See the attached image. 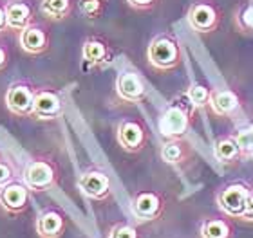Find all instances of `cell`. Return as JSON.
<instances>
[{
	"mask_svg": "<svg viewBox=\"0 0 253 238\" xmlns=\"http://www.w3.org/2000/svg\"><path fill=\"white\" fill-rule=\"evenodd\" d=\"M159 130L165 137H179L188 130V114L181 106H170L165 112L161 121H159Z\"/></svg>",
	"mask_w": 253,
	"mask_h": 238,
	"instance_id": "6",
	"label": "cell"
},
{
	"mask_svg": "<svg viewBox=\"0 0 253 238\" xmlns=\"http://www.w3.org/2000/svg\"><path fill=\"white\" fill-rule=\"evenodd\" d=\"M4 65H5V53L2 51V49H0V69H2Z\"/></svg>",
	"mask_w": 253,
	"mask_h": 238,
	"instance_id": "30",
	"label": "cell"
},
{
	"mask_svg": "<svg viewBox=\"0 0 253 238\" xmlns=\"http://www.w3.org/2000/svg\"><path fill=\"white\" fill-rule=\"evenodd\" d=\"M250 190L244 184H232L217 195V204L221 207L226 217L241 218L243 217L244 206L248 201Z\"/></svg>",
	"mask_w": 253,
	"mask_h": 238,
	"instance_id": "1",
	"label": "cell"
},
{
	"mask_svg": "<svg viewBox=\"0 0 253 238\" xmlns=\"http://www.w3.org/2000/svg\"><path fill=\"white\" fill-rule=\"evenodd\" d=\"M105 45L101 42H94V40H90V42L85 43L84 47V58L87 60V62H90V64H100V62H103V58H105Z\"/></svg>",
	"mask_w": 253,
	"mask_h": 238,
	"instance_id": "19",
	"label": "cell"
},
{
	"mask_svg": "<svg viewBox=\"0 0 253 238\" xmlns=\"http://www.w3.org/2000/svg\"><path fill=\"white\" fill-rule=\"evenodd\" d=\"M243 154L235 139H221L215 146V157L221 163H233L237 161L239 155Z\"/></svg>",
	"mask_w": 253,
	"mask_h": 238,
	"instance_id": "18",
	"label": "cell"
},
{
	"mask_svg": "<svg viewBox=\"0 0 253 238\" xmlns=\"http://www.w3.org/2000/svg\"><path fill=\"white\" fill-rule=\"evenodd\" d=\"M35 92H33L27 85H13L9 90H7V96H5V103L9 106L11 112L15 114H20V116H27V114H33V103H35Z\"/></svg>",
	"mask_w": 253,
	"mask_h": 238,
	"instance_id": "7",
	"label": "cell"
},
{
	"mask_svg": "<svg viewBox=\"0 0 253 238\" xmlns=\"http://www.w3.org/2000/svg\"><path fill=\"white\" fill-rule=\"evenodd\" d=\"M148 60L158 69H170L179 62V49L169 38H159L148 49Z\"/></svg>",
	"mask_w": 253,
	"mask_h": 238,
	"instance_id": "4",
	"label": "cell"
},
{
	"mask_svg": "<svg viewBox=\"0 0 253 238\" xmlns=\"http://www.w3.org/2000/svg\"><path fill=\"white\" fill-rule=\"evenodd\" d=\"M210 90L203 87V85H194L188 90V100L194 106H205L210 101Z\"/></svg>",
	"mask_w": 253,
	"mask_h": 238,
	"instance_id": "20",
	"label": "cell"
},
{
	"mask_svg": "<svg viewBox=\"0 0 253 238\" xmlns=\"http://www.w3.org/2000/svg\"><path fill=\"white\" fill-rule=\"evenodd\" d=\"M65 231V218L56 209L43 211L37 220V233L40 238H60Z\"/></svg>",
	"mask_w": 253,
	"mask_h": 238,
	"instance_id": "8",
	"label": "cell"
},
{
	"mask_svg": "<svg viewBox=\"0 0 253 238\" xmlns=\"http://www.w3.org/2000/svg\"><path fill=\"white\" fill-rule=\"evenodd\" d=\"M29 202V188L20 182H9L0 190V204L11 215H18L27 207Z\"/></svg>",
	"mask_w": 253,
	"mask_h": 238,
	"instance_id": "5",
	"label": "cell"
},
{
	"mask_svg": "<svg viewBox=\"0 0 253 238\" xmlns=\"http://www.w3.org/2000/svg\"><path fill=\"white\" fill-rule=\"evenodd\" d=\"M82 7H84V11L87 15H94V13L100 11V2L98 0H84Z\"/></svg>",
	"mask_w": 253,
	"mask_h": 238,
	"instance_id": "27",
	"label": "cell"
},
{
	"mask_svg": "<svg viewBox=\"0 0 253 238\" xmlns=\"http://www.w3.org/2000/svg\"><path fill=\"white\" fill-rule=\"evenodd\" d=\"M163 201L154 191H141L132 201V213L139 222H152L158 220L163 213Z\"/></svg>",
	"mask_w": 253,
	"mask_h": 238,
	"instance_id": "2",
	"label": "cell"
},
{
	"mask_svg": "<svg viewBox=\"0 0 253 238\" xmlns=\"http://www.w3.org/2000/svg\"><path fill=\"white\" fill-rule=\"evenodd\" d=\"M244 220H252L253 222V191L250 190V195H248V201H246V206H244V211H243V217Z\"/></svg>",
	"mask_w": 253,
	"mask_h": 238,
	"instance_id": "26",
	"label": "cell"
},
{
	"mask_svg": "<svg viewBox=\"0 0 253 238\" xmlns=\"http://www.w3.org/2000/svg\"><path fill=\"white\" fill-rule=\"evenodd\" d=\"M22 47L29 51V53H40L45 49V43H47V38L43 34V31L37 29V27H27L26 31L22 33L20 36Z\"/></svg>",
	"mask_w": 253,
	"mask_h": 238,
	"instance_id": "16",
	"label": "cell"
},
{
	"mask_svg": "<svg viewBox=\"0 0 253 238\" xmlns=\"http://www.w3.org/2000/svg\"><path fill=\"white\" fill-rule=\"evenodd\" d=\"M203 238H233L232 226L224 218H208L201 226Z\"/></svg>",
	"mask_w": 253,
	"mask_h": 238,
	"instance_id": "14",
	"label": "cell"
},
{
	"mask_svg": "<svg viewBox=\"0 0 253 238\" xmlns=\"http://www.w3.org/2000/svg\"><path fill=\"white\" fill-rule=\"evenodd\" d=\"M116 89L125 101H139L145 94V85L134 72H123L116 81Z\"/></svg>",
	"mask_w": 253,
	"mask_h": 238,
	"instance_id": "12",
	"label": "cell"
},
{
	"mask_svg": "<svg viewBox=\"0 0 253 238\" xmlns=\"http://www.w3.org/2000/svg\"><path fill=\"white\" fill-rule=\"evenodd\" d=\"M161 157H163L165 163L175 164L179 163L181 157H183V150H181V144L177 143H167L161 148Z\"/></svg>",
	"mask_w": 253,
	"mask_h": 238,
	"instance_id": "21",
	"label": "cell"
},
{
	"mask_svg": "<svg viewBox=\"0 0 253 238\" xmlns=\"http://www.w3.org/2000/svg\"><path fill=\"white\" fill-rule=\"evenodd\" d=\"M80 188L87 197L94 199V201H101L109 195L111 182H109V177L101 171H87L80 179Z\"/></svg>",
	"mask_w": 253,
	"mask_h": 238,
	"instance_id": "10",
	"label": "cell"
},
{
	"mask_svg": "<svg viewBox=\"0 0 253 238\" xmlns=\"http://www.w3.org/2000/svg\"><path fill=\"white\" fill-rule=\"evenodd\" d=\"M69 7V0H43L42 9L51 16L63 15Z\"/></svg>",
	"mask_w": 253,
	"mask_h": 238,
	"instance_id": "23",
	"label": "cell"
},
{
	"mask_svg": "<svg viewBox=\"0 0 253 238\" xmlns=\"http://www.w3.org/2000/svg\"><path fill=\"white\" fill-rule=\"evenodd\" d=\"M215 11L211 9L210 5L206 4H197L190 9V24L197 29V31H210L211 27L215 26Z\"/></svg>",
	"mask_w": 253,
	"mask_h": 238,
	"instance_id": "13",
	"label": "cell"
},
{
	"mask_svg": "<svg viewBox=\"0 0 253 238\" xmlns=\"http://www.w3.org/2000/svg\"><path fill=\"white\" fill-rule=\"evenodd\" d=\"M118 141L125 150L136 152L145 144V130L136 121H123L118 130Z\"/></svg>",
	"mask_w": 253,
	"mask_h": 238,
	"instance_id": "11",
	"label": "cell"
},
{
	"mask_svg": "<svg viewBox=\"0 0 253 238\" xmlns=\"http://www.w3.org/2000/svg\"><path fill=\"white\" fill-rule=\"evenodd\" d=\"M130 2L134 5H147V4H150L152 0H130Z\"/></svg>",
	"mask_w": 253,
	"mask_h": 238,
	"instance_id": "29",
	"label": "cell"
},
{
	"mask_svg": "<svg viewBox=\"0 0 253 238\" xmlns=\"http://www.w3.org/2000/svg\"><path fill=\"white\" fill-rule=\"evenodd\" d=\"M210 105L217 114H230L239 105V98L232 90H219L210 96Z\"/></svg>",
	"mask_w": 253,
	"mask_h": 238,
	"instance_id": "15",
	"label": "cell"
},
{
	"mask_svg": "<svg viewBox=\"0 0 253 238\" xmlns=\"http://www.w3.org/2000/svg\"><path fill=\"white\" fill-rule=\"evenodd\" d=\"M62 112V101L51 90H42L37 92L35 103H33V114L38 119H54Z\"/></svg>",
	"mask_w": 253,
	"mask_h": 238,
	"instance_id": "9",
	"label": "cell"
},
{
	"mask_svg": "<svg viewBox=\"0 0 253 238\" xmlns=\"http://www.w3.org/2000/svg\"><path fill=\"white\" fill-rule=\"evenodd\" d=\"M11 179H13V171H11V168L5 163H0V190H2L4 186L9 184Z\"/></svg>",
	"mask_w": 253,
	"mask_h": 238,
	"instance_id": "25",
	"label": "cell"
},
{
	"mask_svg": "<svg viewBox=\"0 0 253 238\" xmlns=\"http://www.w3.org/2000/svg\"><path fill=\"white\" fill-rule=\"evenodd\" d=\"M5 22H7V20H5V13H4V11H2V9H0V27L4 26Z\"/></svg>",
	"mask_w": 253,
	"mask_h": 238,
	"instance_id": "31",
	"label": "cell"
},
{
	"mask_svg": "<svg viewBox=\"0 0 253 238\" xmlns=\"http://www.w3.org/2000/svg\"><path fill=\"white\" fill-rule=\"evenodd\" d=\"M56 179V171H54L53 164L47 161H33L29 163L24 175L26 186L33 191H43L51 188Z\"/></svg>",
	"mask_w": 253,
	"mask_h": 238,
	"instance_id": "3",
	"label": "cell"
},
{
	"mask_svg": "<svg viewBox=\"0 0 253 238\" xmlns=\"http://www.w3.org/2000/svg\"><path fill=\"white\" fill-rule=\"evenodd\" d=\"M5 20L11 27H24L29 20V7H27L24 2H15V4H9L7 9H5Z\"/></svg>",
	"mask_w": 253,
	"mask_h": 238,
	"instance_id": "17",
	"label": "cell"
},
{
	"mask_svg": "<svg viewBox=\"0 0 253 238\" xmlns=\"http://www.w3.org/2000/svg\"><path fill=\"white\" fill-rule=\"evenodd\" d=\"M239 148L243 154H253V128L252 130H246V132H241L235 137Z\"/></svg>",
	"mask_w": 253,
	"mask_h": 238,
	"instance_id": "24",
	"label": "cell"
},
{
	"mask_svg": "<svg viewBox=\"0 0 253 238\" xmlns=\"http://www.w3.org/2000/svg\"><path fill=\"white\" fill-rule=\"evenodd\" d=\"M107 238H139V233L130 224H116L109 231V237Z\"/></svg>",
	"mask_w": 253,
	"mask_h": 238,
	"instance_id": "22",
	"label": "cell"
},
{
	"mask_svg": "<svg viewBox=\"0 0 253 238\" xmlns=\"http://www.w3.org/2000/svg\"><path fill=\"white\" fill-rule=\"evenodd\" d=\"M244 20H246V24L253 29V7H250V9L244 13Z\"/></svg>",
	"mask_w": 253,
	"mask_h": 238,
	"instance_id": "28",
	"label": "cell"
}]
</instances>
